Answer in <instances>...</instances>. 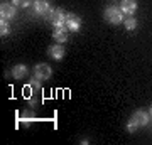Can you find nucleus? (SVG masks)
Listing matches in <instances>:
<instances>
[{
    "label": "nucleus",
    "instance_id": "obj_1",
    "mask_svg": "<svg viewBox=\"0 0 152 145\" xmlns=\"http://www.w3.org/2000/svg\"><path fill=\"white\" fill-rule=\"evenodd\" d=\"M103 17L108 24H113V26H118V24L124 22V12L120 10V7H113V5L107 7L103 12Z\"/></svg>",
    "mask_w": 152,
    "mask_h": 145
},
{
    "label": "nucleus",
    "instance_id": "obj_2",
    "mask_svg": "<svg viewBox=\"0 0 152 145\" xmlns=\"http://www.w3.org/2000/svg\"><path fill=\"white\" fill-rule=\"evenodd\" d=\"M34 12L37 14V15H44L46 19H49L51 17V14L54 12V9L51 7V4H49L48 0H34Z\"/></svg>",
    "mask_w": 152,
    "mask_h": 145
},
{
    "label": "nucleus",
    "instance_id": "obj_3",
    "mask_svg": "<svg viewBox=\"0 0 152 145\" xmlns=\"http://www.w3.org/2000/svg\"><path fill=\"white\" fill-rule=\"evenodd\" d=\"M34 76L41 81H46L53 76V68L46 63H39V64L34 66Z\"/></svg>",
    "mask_w": 152,
    "mask_h": 145
},
{
    "label": "nucleus",
    "instance_id": "obj_4",
    "mask_svg": "<svg viewBox=\"0 0 152 145\" xmlns=\"http://www.w3.org/2000/svg\"><path fill=\"white\" fill-rule=\"evenodd\" d=\"M64 26L68 27V31H71V32H78L81 29V19L76 15V14H68Z\"/></svg>",
    "mask_w": 152,
    "mask_h": 145
},
{
    "label": "nucleus",
    "instance_id": "obj_5",
    "mask_svg": "<svg viewBox=\"0 0 152 145\" xmlns=\"http://www.w3.org/2000/svg\"><path fill=\"white\" fill-rule=\"evenodd\" d=\"M48 54L53 58L54 61H61L63 58H64V54H66V49L61 46L59 42H56V44H53V46H49V49H48Z\"/></svg>",
    "mask_w": 152,
    "mask_h": 145
},
{
    "label": "nucleus",
    "instance_id": "obj_6",
    "mask_svg": "<svg viewBox=\"0 0 152 145\" xmlns=\"http://www.w3.org/2000/svg\"><path fill=\"white\" fill-rule=\"evenodd\" d=\"M132 120H134L139 127H147L149 122H151V115L147 111H144V110H137V111H134V115H132Z\"/></svg>",
    "mask_w": 152,
    "mask_h": 145
},
{
    "label": "nucleus",
    "instance_id": "obj_7",
    "mask_svg": "<svg viewBox=\"0 0 152 145\" xmlns=\"http://www.w3.org/2000/svg\"><path fill=\"white\" fill-rule=\"evenodd\" d=\"M15 15H17L15 5H12V4H2V5H0V19L10 20V19H14Z\"/></svg>",
    "mask_w": 152,
    "mask_h": 145
},
{
    "label": "nucleus",
    "instance_id": "obj_8",
    "mask_svg": "<svg viewBox=\"0 0 152 145\" xmlns=\"http://www.w3.org/2000/svg\"><path fill=\"white\" fill-rule=\"evenodd\" d=\"M66 14L63 9H54V12L51 14V17H49V20H51V24L53 26H64V22H66Z\"/></svg>",
    "mask_w": 152,
    "mask_h": 145
},
{
    "label": "nucleus",
    "instance_id": "obj_9",
    "mask_svg": "<svg viewBox=\"0 0 152 145\" xmlns=\"http://www.w3.org/2000/svg\"><path fill=\"white\" fill-rule=\"evenodd\" d=\"M68 32H69V31H68L66 26H56L54 31H53V39L58 41L59 44H63V42L68 41Z\"/></svg>",
    "mask_w": 152,
    "mask_h": 145
},
{
    "label": "nucleus",
    "instance_id": "obj_10",
    "mask_svg": "<svg viewBox=\"0 0 152 145\" xmlns=\"http://www.w3.org/2000/svg\"><path fill=\"white\" fill-rule=\"evenodd\" d=\"M120 10L124 12L127 17L134 15L135 10H137V2L135 0H122V2H120Z\"/></svg>",
    "mask_w": 152,
    "mask_h": 145
},
{
    "label": "nucleus",
    "instance_id": "obj_11",
    "mask_svg": "<svg viewBox=\"0 0 152 145\" xmlns=\"http://www.w3.org/2000/svg\"><path fill=\"white\" fill-rule=\"evenodd\" d=\"M27 74H29V68L26 64H17L12 68V76L15 79H22V78H26Z\"/></svg>",
    "mask_w": 152,
    "mask_h": 145
},
{
    "label": "nucleus",
    "instance_id": "obj_12",
    "mask_svg": "<svg viewBox=\"0 0 152 145\" xmlns=\"http://www.w3.org/2000/svg\"><path fill=\"white\" fill-rule=\"evenodd\" d=\"M137 26H139V22H137V19H135L134 15L127 17V19L124 20V27L127 29V31H134V29H135Z\"/></svg>",
    "mask_w": 152,
    "mask_h": 145
},
{
    "label": "nucleus",
    "instance_id": "obj_13",
    "mask_svg": "<svg viewBox=\"0 0 152 145\" xmlns=\"http://www.w3.org/2000/svg\"><path fill=\"white\" fill-rule=\"evenodd\" d=\"M10 34V26H9V20L7 19H0V36L5 37Z\"/></svg>",
    "mask_w": 152,
    "mask_h": 145
},
{
    "label": "nucleus",
    "instance_id": "obj_14",
    "mask_svg": "<svg viewBox=\"0 0 152 145\" xmlns=\"http://www.w3.org/2000/svg\"><path fill=\"white\" fill-rule=\"evenodd\" d=\"M31 4H34L32 0H12V5H15V7H29Z\"/></svg>",
    "mask_w": 152,
    "mask_h": 145
},
{
    "label": "nucleus",
    "instance_id": "obj_15",
    "mask_svg": "<svg viewBox=\"0 0 152 145\" xmlns=\"http://www.w3.org/2000/svg\"><path fill=\"white\" fill-rule=\"evenodd\" d=\"M139 128V125L135 123V122H134V120H129V123H127V130H129V132H130V133H134V132H135V130Z\"/></svg>",
    "mask_w": 152,
    "mask_h": 145
},
{
    "label": "nucleus",
    "instance_id": "obj_16",
    "mask_svg": "<svg viewBox=\"0 0 152 145\" xmlns=\"http://www.w3.org/2000/svg\"><path fill=\"white\" fill-rule=\"evenodd\" d=\"M39 81H41V79H37V78L34 76V78H31V81H29V86H31V88L39 90V88H41V83H39Z\"/></svg>",
    "mask_w": 152,
    "mask_h": 145
},
{
    "label": "nucleus",
    "instance_id": "obj_17",
    "mask_svg": "<svg viewBox=\"0 0 152 145\" xmlns=\"http://www.w3.org/2000/svg\"><path fill=\"white\" fill-rule=\"evenodd\" d=\"M149 115H151V118H152V106H151V110H149Z\"/></svg>",
    "mask_w": 152,
    "mask_h": 145
}]
</instances>
